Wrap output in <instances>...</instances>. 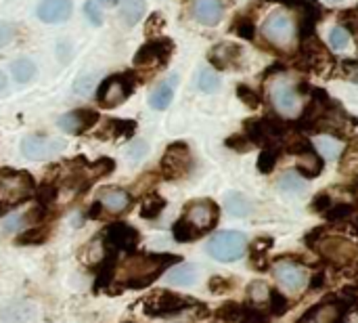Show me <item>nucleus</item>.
Here are the masks:
<instances>
[{"instance_id": "obj_1", "label": "nucleus", "mask_w": 358, "mask_h": 323, "mask_svg": "<svg viewBox=\"0 0 358 323\" xmlns=\"http://www.w3.org/2000/svg\"><path fill=\"white\" fill-rule=\"evenodd\" d=\"M182 263L176 254H145V252H132L115 271L113 284H120L122 290H143L149 288L164 271L174 265Z\"/></svg>"}, {"instance_id": "obj_2", "label": "nucleus", "mask_w": 358, "mask_h": 323, "mask_svg": "<svg viewBox=\"0 0 358 323\" xmlns=\"http://www.w3.org/2000/svg\"><path fill=\"white\" fill-rule=\"evenodd\" d=\"M36 193L34 179L29 172L2 168L0 170V217H4L8 210L25 204Z\"/></svg>"}, {"instance_id": "obj_3", "label": "nucleus", "mask_w": 358, "mask_h": 323, "mask_svg": "<svg viewBox=\"0 0 358 323\" xmlns=\"http://www.w3.org/2000/svg\"><path fill=\"white\" fill-rule=\"evenodd\" d=\"M136 88V80L132 71H124V74H113L107 76L99 88H96V101L101 107L105 109H113L122 103L128 101V97L134 92Z\"/></svg>"}, {"instance_id": "obj_4", "label": "nucleus", "mask_w": 358, "mask_h": 323, "mask_svg": "<svg viewBox=\"0 0 358 323\" xmlns=\"http://www.w3.org/2000/svg\"><path fill=\"white\" fill-rule=\"evenodd\" d=\"M191 307H199L197 301L189 298V296H180L174 294L170 290H153L145 301H143V309L145 315L149 317H168V315H178Z\"/></svg>"}, {"instance_id": "obj_5", "label": "nucleus", "mask_w": 358, "mask_h": 323, "mask_svg": "<svg viewBox=\"0 0 358 323\" xmlns=\"http://www.w3.org/2000/svg\"><path fill=\"white\" fill-rule=\"evenodd\" d=\"M296 65L300 69H304V71L323 74V71H327V69H331L336 65V59L325 48V44L321 40H317V36H308L300 44V55H298Z\"/></svg>"}, {"instance_id": "obj_6", "label": "nucleus", "mask_w": 358, "mask_h": 323, "mask_svg": "<svg viewBox=\"0 0 358 323\" xmlns=\"http://www.w3.org/2000/svg\"><path fill=\"white\" fill-rule=\"evenodd\" d=\"M262 36L279 48H289L298 36V27L285 11H273L262 23Z\"/></svg>"}, {"instance_id": "obj_7", "label": "nucleus", "mask_w": 358, "mask_h": 323, "mask_svg": "<svg viewBox=\"0 0 358 323\" xmlns=\"http://www.w3.org/2000/svg\"><path fill=\"white\" fill-rule=\"evenodd\" d=\"M193 170V156L187 143H172L168 145L162 164H159V172L166 181H178L189 177V172Z\"/></svg>"}, {"instance_id": "obj_8", "label": "nucleus", "mask_w": 358, "mask_h": 323, "mask_svg": "<svg viewBox=\"0 0 358 323\" xmlns=\"http://www.w3.org/2000/svg\"><path fill=\"white\" fill-rule=\"evenodd\" d=\"M248 250V238L239 231H222L216 233L208 244V254L220 263L239 261Z\"/></svg>"}, {"instance_id": "obj_9", "label": "nucleus", "mask_w": 358, "mask_h": 323, "mask_svg": "<svg viewBox=\"0 0 358 323\" xmlns=\"http://www.w3.org/2000/svg\"><path fill=\"white\" fill-rule=\"evenodd\" d=\"M174 53V42L170 38H151L134 55V65L143 69H162L168 65Z\"/></svg>"}, {"instance_id": "obj_10", "label": "nucleus", "mask_w": 358, "mask_h": 323, "mask_svg": "<svg viewBox=\"0 0 358 323\" xmlns=\"http://www.w3.org/2000/svg\"><path fill=\"white\" fill-rule=\"evenodd\" d=\"M268 95H271V103L277 109V114H281V116H298L302 111L300 88L294 86L287 78H283V76L275 78L271 82Z\"/></svg>"}, {"instance_id": "obj_11", "label": "nucleus", "mask_w": 358, "mask_h": 323, "mask_svg": "<svg viewBox=\"0 0 358 323\" xmlns=\"http://www.w3.org/2000/svg\"><path fill=\"white\" fill-rule=\"evenodd\" d=\"M182 219L189 221L195 229H199L206 235L208 231H212L218 225L220 210H218L216 202H212V200H195L185 206Z\"/></svg>"}, {"instance_id": "obj_12", "label": "nucleus", "mask_w": 358, "mask_h": 323, "mask_svg": "<svg viewBox=\"0 0 358 323\" xmlns=\"http://www.w3.org/2000/svg\"><path fill=\"white\" fill-rule=\"evenodd\" d=\"M101 242L105 244V248L132 254V252H136V246L141 242V233L126 223H113L103 231Z\"/></svg>"}, {"instance_id": "obj_13", "label": "nucleus", "mask_w": 358, "mask_h": 323, "mask_svg": "<svg viewBox=\"0 0 358 323\" xmlns=\"http://www.w3.org/2000/svg\"><path fill=\"white\" fill-rule=\"evenodd\" d=\"M315 250L331 265L336 267H346L357 259L358 250L342 238H321L315 246Z\"/></svg>"}, {"instance_id": "obj_14", "label": "nucleus", "mask_w": 358, "mask_h": 323, "mask_svg": "<svg viewBox=\"0 0 358 323\" xmlns=\"http://www.w3.org/2000/svg\"><path fill=\"white\" fill-rule=\"evenodd\" d=\"M275 277L292 294H300L308 284V273L294 261H289V256H281L275 263Z\"/></svg>"}, {"instance_id": "obj_15", "label": "nucleus", "mask_w": 358, "mask_h": 323, "mask_svg": "<svg viewBox=\"0 0 358 323\" xmlns=\"http://www.w3.org/2000/svg\"><path fill=\"white\" fill-rule=\"evenodd\" d=\"M346 303L340 298L334 301H323L317 307H313L310 311L304 313V317L298 323H342L346 315Z\"/></svg>"}, {"instance_id": "obj_16", "label": "nucleus", "mask_w": 358, "mask_h": 323, "mask_svg": "<svg viewBox=\"0 0 358 323\" xmlns=\"http://www.w3.org/2000/svg\"><path fill=\"white\" fill-rule=\"evenodd\" d=\"M63 149V141L44 137H25L21 143V153L27 160H48Z\"/></svg>"}, {"instance_id": "obj_17", "label": "nucleus", "mask_w": 358, "mask_h": 323, "mask_svg": "<svg viewBox=\"0 0 358 323\" xmlns=\"http://www.w3.org/2000/svg\"><path fill=\"white\" fill-rule=\"evenodd\" d=\"M99 120H101V116L96 111H92V109H76V111H69V114L61 116L57 120V124L67 135H82L88 128H92Z\"/></svg>"}, {"instance_id": "obj_18", "label": "nucleus", "mask_w": 358, "mask_h": 323, "mask_svg": "<svg viewBox=\"0 0 358 323\" xmlns=\"http://www.w3.org/2000/svg\"><path fill=\"white\" fill-rule=\"evenodd\" d=\"M96 202L103 206V210H107L109 214H122L124 210L130 208L132 204V195L122 189V187H101L99 193H96Z\"/></svg>"}, {"instance_id": "obj_19", "label": "nucleus", "mask_w": 358, "mask_h": 323, "mask_svg": "<svg viewBox=\"0 0 358 323\" xmlns=\"http://www.w3.org/2000/svg\"><path fill=\"white\" fill-rule=\"evenodd\" d=\"M241 57H243L241 46L231 44V42H220L210 50V61L218 69H237V67H241Z\"/></svg>"}, {"instance_id": "obj_20", "label": "nucleus", "mask_w": 358, "mask_h": 323, "mask_svg": "<svg viewBox=\"0 0 358 323\" xmlns=\"http://www.w3.org/2000/svg\"><path fill=\"white\" fill-rule=\"evenodd\" d=\"M71 11H73L71 0H42L36 13L44 23H61L71 17Z\"/></svg>"}, {"instance_id": "obj_21", "label": "nucleus", "mask_w": 358, "mask_h": 323, "mask_svg": "<svg viewBox=\"0 0 358 323\" xmlns=\"http://www.w3.org/2000/svg\"><path fill=\"white\" fill-rule=\"evenodd\" d=\"M193 17L203 25H218L224 15L220 0H193Z\"/></svg>"}, {"instance_id": "obj_22", "label": "nucleus", "mask_w": 358, "mask_h": 323, "mask_svg": "<svg viewBox=\"0 0 358 323\" xmlns=\"http://www.w3.org/2000/svg\"><path fill=\"white\" fill-rule=\"evenodd\" d=\"M136 130V122L134 120H103L101 130L94 132L96 139H113V141H124L130 139Z\"/></svg>"}, {"instance_id": "obj_23", "label": "nucleus", "mask_w": 358, "mask_h": 323, "mask_svg": "<svg viewBox=\"0 0 358 323\" xmlns=\"http://www.w3.org/2000/svg\"><path fill=\"white\" fill-rule=\"evenodd\" d=\"M176 84H178V74H172L170 80L157 84L153 88V92L149 95V105L153 109H166L172 103V99H174V86Z\"/></svg>"}, {"instance_id": "obj_24", "label": "nucleus", "mask_w": 358, "mask_h": 323, "mask_svg": "<svg viewBox=\"0 0 358 323\" xmlns=\"http://www.w3.org/2000/svg\"><path fill=\"white\" fill-rule=\"evenodd\" d=\"M298 160H300V162H298V166H296V172H298L300 177H304V179H315V177H319V174L323 172L325 162H323V158L315 151V147H313L310 151L298 156Z\"/></svg>"}, {"instance_id": "obj_25", "label": "nucleus", "mask_w": 358, "mask_h": 323, "mask_svg": "<svg viewBox=\"0 0 358 323\" xmlns=\"http://www.w3.org/2000/svg\"><path fill=\"white\" fill-rule=\"evenodd\" d=\"M273 248V238H258L250 246V261L252 269L256 271H266L268 269V252Z\"/></svg>"}, {"instance_id": "obj_26", "label": "nucleus", "mask_w": 358, "mask_h": 323, "mask_svg": "<svg viewBox=\"0 0 358 323\" xmlns=\"http://www.w3.org/2000/svg\"><path fill=\"white\" fill-rule=\"evenodd\" d=\"M197 280V269L189 263H182L178 267H174L172 271H168L166 275V282L170 286H180V288H187V286H193Z\"/></svg>"}, {"instance_id": "obj_27", "label": "nucleus", "mask_w": 358, "mask_h": 323, "mask_svg": "<svg viewBox=\"0 0 358 323\" xmlns=\"http://www.w3.org/2000/svg\"><path fill=\"white\" fill-rule=\"evenodd\" d=\"M166 200L159 195V193H147L145 198H143V202H141V217L143 219H147V221H155L162 212H164V208H166Z\"/></svg>"}, {"instance_id": "obj_28", "label": "nucleus", "mask_w": 358, "mask_h": 323, "mask_svg": "<svg viewBox=\"0 0 358 323\" xmlns=\"http://www.w3.org/2000/svg\"><path fill=\"white\" fill-rule=\"evenodd\" d=\"M50 229L48 225H31L29 229H25L23 233L17 235V244L19 246H40L48 240Z\"/></svg>"}, {"instance_id": "obj_29", "label": "nucleus", "mask_w": 358, "mask_h": 323, "mask_svg": "<svg viewBox=\"0 0 358 323\" xmlns=\"http://www.w3.org/2000/svg\"><path fill=\"white\" fill-rule=\"evenodd\" d=\"M340 172L346 177H357L358 174V137L350 141V145L342 151V162H340Z\"/></svg>"}, {"instance_id": "obj_30", "label": "nucleus", "mask_w": 358, "mask_h": 323, "mask_svg": "<svg viewBox=\"0 0 358 323\" xmlns=\"http://www.w3.org/2000/svg\"><path fill=\"white\" fill-rule=\"evenodd\" d=\"M224 206H227V212H229V214H233V217H237V219L250 217V212H252V204H250V200H248L245 195L237 193V191H233V193H229V195H227Z\"/></svg>"}, {"instance_id": "obj_31", "label": "nucleus", "mask_w": 358, "mask_h": 323, "mask_svg": "<svg viewBox=\"0 0 358 323\" xmlns=\"http://www.w3.org/2000/svg\"><path fill=\"white\" fill-rule=\"evenodd\" d=\"M172 235H174V240L178 242V244H189V242H195V240H199L203 233L199 231V229H195L189 221H185L182 217L172 225Z\"/></svg>"}, {"instance_id": "obj_32", "label": "nucleus", "mask_w": 358, "mask_h": 323, "mask_svg": "<svg viewBox=\"0 0 358 323\" xmlns=\"http://www.w3.org/2000/svg\"><path fill=\"white\" fill-rule=\"evenodd\" d=\"M147 11L145 0H122V19L126 25H134L141 21V17Z\"/></svg>"}, {"instance_id": "obj_33", "label": "nucleus", "mask_w": 358, "mask_h": 323, "mask_svg": "<svg viewBox=\"0 0 358 323\" xmlns=\"http://www.w3.org/2000/svg\"><path fill=\"white\" fill-rule=\"evenodd\" d=\"M279 158H281V149H279V145L262 147V151H260V156H258V170H260L262 174H271V172L275 170V166H277Z\"/></svg>"}, {"instance_id": "obj_34", "label": "nucleus", "mask_w": 358, "mask_h": 323, "mask_svg": "<svg viewBox=\"0 0 358 323\" xmlns=\"http://www.w3.org/2000/svg\"><path fill=\"white\" fill-rule=\"evenodd\" d=\"M277 187L283 191V193H294V195H298V193H304L306 191V181H304V177H300L298 172H285L281 179H279V183H277Z\"/></svg>"}, {"instance_id": "obj_35", "label": "nucleus", "mask_w": 358, "mask_h": 323, "mask_svg": "<svg viewBox=\"0 0 358 323\" xmlns=\"http://www.w3.org/2000/svg\"><path fill=\"white\" fill-rule=\"evenodd\" d=\"M10 74H13V78L17 82L25 84L36 76V65L29 59H17V61L10 63Z\"/></svg>"}, {"instance_id": "obj_36", "label": "nucleus", "mask_w": 358, "mask_h": 323, "mask_svg": "<svg viewBox=\"0 0 358 323\" xmlns=\"http://www.w3.org/2000/svg\"><path fill=\"white\" fill-rule=\"evenodd\" d=\"M357 212V204H331L323 217L331 223H338V221H344V219H350L352 214Z\"/></svg>"}, {"instance_id": "obj_37", "label": "nucleus", "mask_w": 358, "mask_h": 323, "mask_svg": "<svg viewBox=\"0 0 358 323\" xmlns=\"http://www.w3.org/2000/svg\"><path fill=\"white\" fill-rule=\"evenodd\" d=\"M268 296H271V288H268L264 282L256 280V282H252V284L248 286V298H250L252 305L260 307V305L268 303Z\"/></svg>"}, {"instance_id": "obj_38", "label": "nucleus", "mask_w": 358, "mask_h": 323, "mask_svg": "<svg viewBox=\"0 0 358 323\" xmlns=\"http://www.w3.org/2000/svg\"><path fill=\"white\" fill-rule=\"evenodd\" d=\"M292 303L287 301L285 294H281L279 290H271V296H268V311L273 317H283L287 311H289Z\"/></svg>"}, {"instance_id": "obj_39", "label": "nucleus", "mask_w": 358, "mask_h": 323, "mask_svg": "<svg viewBox=\"0 0 358 323\" xmlns=\"http://www.w3.org/2000/svg\"><path fill=\"white\" fill-rule=\"evenodd\" d=\"M233 32H235L237 36H241L243 40H254V38H256V23H254V19H252V17L241 15V17H237V19H235V23H233Z\"/></svg>"}, {"instance_id": "obj_40", "label": "nucleus", "mask_w": 358, "mask_h": 323, "mask_svg": "<svg viewBox=\"0 0 358 323\" xmlns=\"http://www.w3.org/2000/svg\"><path fill=\"white\" fill-rule=\"evenodd\" d=\"M237 95H239V99H241L250 109H258V107L262 105V95H260L258 90H254L252 86H248V84H239V86H237Z\"/></svg>"}, {"instance_id": "obj_41", "label": "nucleus", "mask_w": 358, "mask_h": 323, "mask_svg": "<svg viewBox=\"0 0 358 323\" xmlns=\"http://www.w3.org/2000/svg\"><path fill=\"white\" fill-rule=\"evenodd\" d=\"M329 44H331V48H336V50L348 48V44H350V32H348L346 27H342V25L331 27V32H329Z\"/></svg>"}, {"instance_id": "obj_42", "label": "nucleus", "mask_w": 358, "mask_h": 323, "mask_svg": "<svg viewBox=\"0 0 358 323\" xmlns=\"http://www.w3.org/2000/svg\"><path fill=\"white\" fill-rule=\"evenodd\" d=\"M197 86H199V90H203L208 95L210 92H216L220 88V78L212 69H201V74L197 78Z\"/></svg>"}, {"instance_id": "obj_43", "label": "nucleus", "mask_w": 358, "mask_h": 323, "mask_svg": "<svg viewBox=\"0 0 358 323\" xmlns=\"http://www.w3.org/2000/svg\"><path fill=\"white\" fill-rule=\"evenodd\" d=\"M241 313H243V307H241L239 303L229 301V303H224V305L216 311V317L222 319V322L231 323L235 322V319H241Z\"/></svg>"}, {"instance_id": "obj_44", "label": "nucleus", "mask_w": 358, "mask_h": 323, "mask_svg": "<svg viewBox=\"0 0 358 323\" xmlns=\"http://www.w3.org/2000/svg\"><path fill=\"white\" fill-rule=\"evenodd\" d=\"M224 145H227L229 149L239 151V153H245V151H250V149L254 147V143L245 137V132H243V130H241V132H237V135H233V137H229V139L224 141Z\"/></svg>"}, {"instance_id": "obj_45", "label": "nucleus", "mask_w": 358, "mask_h": 323, "mask_svg": "<svg viewBox=\"0 0 358 323\" xmlns=\"http://www.w3.org/2000/svg\"><path fill=\"white\" fill-rule=\"evenodd\" d=\"M235 282L233 280H227V277H220V275H214L210 282H208V288L212 294H224L229 290H233Z\"/></svg>"}, {"instance_id": "obj_46", "label": "nucleus", "mask_w": 358, "mask_h": 323, "mask_svg": "<svg viewBox=\"0 0 358 323\" xmlns=\"http://www.w3.org/2000/svg\"><path fill=\"white\" fill-rule=\"evenodd\" d=\"M319 147H321V151H323V156H325L327 160H336V158L340 156V151H342L334 137H323V139L319 141Z\"/></svg>"}, {"instance_id": "obj_47", "label": "nucleus", "mask_w": 358, "mask_h": 323, "mask_svg": "<svg viewBox=\"0 0 358 323\" xmlns=\"http://www.w3.org/2000/svg\"><path fill=\"white\" fill-rule=\"evenodd\" d=\"M329 206H331V195H329L327 191L317 193V195H315V200L310 202V210H313L315 214H323Z\"/></svg>"}, {"instance_id": "obj_48", "label": "nucleus", "mask_w": 358, "mask_h": 323, "mask_svg": "<svg viewBox=\"0 0 358 323\" xmlns=\"http://www.w3.org/2000/svg\"><path fill=\"white\" fill-rule=\"evenodd\" d=\"M84 15L88 17V21L92 23V25H101L103 23V13H101V6L96 4V2H86L84 4Z\"/></svg>"}, {"instance_id": "obj_49", "label": "nucleus", "mask_w": 358, "mask_h": 323, "mask_svg": "<svg viewBox=\"0 0 358 323\" xmlns=\"http://www.w3.org/2000/svg\"><path fill=\"white\" fill-rule=\"evenodd\" d=\"M147 151H149V147H147V143L143 141V139H136L132 145H130V149H128V158L130 160H134V162H138V160H143L145 156H147Z\"/></svg>"}, {"instance_id": "obj_50", "label": "nucleus", "mask_w": 358, "mask_h": 323, "mask_svg": "<svg viewBox=\"0 0 358 323\" xmlns=\"http://www.w3.org/2000/svg\"><path fill=\"white\" fill-rule=\"evenodd\" d=\"M27 223H25V214H15V217H8L4 223H2V231L4 233H13L17 229H23Z\"/></svg>"}, {"instance_id": "obj_51", "label": "nucleus", "mask_w": 358, "mask_h": 323, "mask_svg": "<svg viewBox=\"0 0 358 323\" xmlns=\"http://www.w3.org/2000/svg\"><path fill=\"white\" fill-rule=\"evenodd\" d=\"M241 323H268L266 315L258 309H250V307H243V313H241Z\"/></svg>"}, {"instance_id": "obj_52", "label": "nucleus", "mask_w": 358, "mask_h": 323, "mask_svg": "<svg viewBox=\"0 0 358 323\" xmlns=\"http://www.w3.org/2000/svg\"><path fill=\"white\" fill-rule=\"evenodd\" d=\"M15 34H17L15 25L8 23V21H2V23H0V48L6 46V44L15 38Z\"/></svg>"}, {"instance_id": "obj_53", "label": "nucleus", "mask_w": 358, "mask_h": 323, "mask_svg": "<svg viewBox=\"0 0 358 323\" xmlns=\"http://www.w3.org/2000/svg\"><path fill=\"white\" fill-rule=\"evenodd\" d=\"M92 84H94V78L92 76H86V78H80L73 86V92L76 95H88L92 90Z\"/></svg>"}, {"instance_id": "obj_54", "label": "nucleus", "mask_w": 358, "mask_h": 323, "mask_svg": "<svg viewBox=\"0 0 358 323\" xmlns=\"http://www.w3.org/2000/svg\"><path fill=\"white\" fill-rule=\"evenodd\" d=\"M321 238H325V227H315V229L304 238V242H306L310 248H315V246H317V242H319Z\"/></svg>"}, {"instance_id": "obj_55", "label": "nucleus", "mask_w": 358, "mask_h": 323, "mask_svg": "<svg viewBox=\"0 0 358 323\" xmlns=\"http://www.w3.org/2000/svg\"><path fill=\"white\" fill-rule=\"evenodd\" d=\"M164 25V19H162V15H153L149 21H147V34H153L155 29H159Z\"/></svg>"}, {"instance_id": "obj_56", "label": "nucleus", "mask_w": 358, "mask_h": 323, "mask_svg": "<svg viewBox=\"0 0 358 323\" xmlns=\"http://www.w3.org/2000/svg\"><path fill=\"white\" fill-rule=\"evenodd\" d=\"M103 217V206L99 204V202H94L90 208H88V214H86V219H101Z\"/></svg>"}, {"instance_id": "obj_57", "label": "nucleus", "mask_w": 358, "mask_h": 323, "mask_svg": "<svg viewBox=\"0 0 358 323\" xmlns=\"http://www.w3.org/2000/svg\"><path fill=\"white\" fill-rule=\"evenodd\" d=\"M323 284H325V275H323V273H317V275L313 277V282H308V288H310V290H319Z\"/></svg>"}, {"instance_id": "obj_58", "label": "nucleus", "mask_w": 358, "mask_h": 323, "mask_svg": "<svg viewBox=\"0 0 358 323\" xmlns=\"http://www.w3.org/2000/svg\"><path fill=\"white\" fill-rule=\"evenodd\" d=\"M273 2H279V4H283V6H292V8H300L306 0H273Z\"/></svg>"}, {"instance_id": "obj_59", "label": "nucleus", "mask_w": 358, "mask_h": 323, "mask_svg": "<svg viewBox=\"0 0 358 323\" xmlns=\"http://www.w3.org/2000/svg\"><path fill=\"white\" fill-rule=\"evenodd\" d=\"M6 86H8V82H6V76L0 71V92H4V90H6Z\"/></svg>"}, {"instance_id": "obj_60", "label": "nucleus", "mask_w": 358, "mask_h": 323, "mask_svg": "<svg viewBox=\"0 0 358 323\" xmlns=\"http://www.w3.org/2000/svg\"><path fill=\"white\" fill-rule=\"evenodd\" d=\"M350 191H352V193H355V195H357V198H358V174H357V177H355V179H352Z\"/></svg>"}, {"instance_id": "obj_61", "label": "nucleus", "mask_w": 358, "mask_h": 323, "mask_svg": "<svg viewBox=\"0 0 358 323\" xmlns=\"http://www.w3.org/2000/svg\"><path fill=\"white\" fill-rule=\"evenodd\" d=\"M99 4H103V6H115L117 4V0H96Z\"/></svg>"}, {"instance_id": "obj_62", "label": "nucleus", "mask_w": 358, "mask_h": 323, "mask_svg": "<svg viewBox=\"0 0 358 323\" xmlns=\"http://www.w3.org/2000/svg\"><path fill=\"white\" fill-rule=\"evenodd\" d=\"M327 2H331V4H340V2H344V0H327Z\"/></svg>"}]
</instances>
